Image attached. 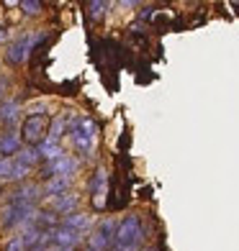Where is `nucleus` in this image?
Listing matches in <instances>:
<instances>
[{
    "mask_svg": "<svg viewBox=\"0 0 239 251\" xmlns=\"http://www.w3.org/2000/svg\"><path fill=\"white\" fill-rule=\"evenodd\" d=\"M67 139H70L72 149L80 154V159L83 156L90 159L95 154V149H98V126H95V121L90 116H77Z\"/></svg>",
    "mask_w": 239,
    "mask_h": 251,
    "instance_id": "1",
    "label": "nucleus"
},
{
    "mask_svg": "<svg viewBox=\"0 0 239 251\" xmlns=\"http://www.w3.org/2000/svg\"><path fill=\"white\" fill-rule=\"evenodd\" d=\"M44 39H47V31H41V28L21 31L18 36H13V41L5 47V59H8V64H13V67L26 64L29 56H31V51L36 49Z\"/></svg>",
    "mask_w": 239,
    "mask_h": 251,
    "instance_id": "2",
    "label": "nucleus"
},
{
    "mask_svg": "<svg viewBox=\"0 0 239 251\" xmlns=\"http://www.w3.org/2000/svg\"><path fill=\"white\" fill-rule=\"evenodd\" d=\"M142 241H144V228H142L139 215H126L123 221H119L113 251H139Z\"/></svg>",
    "mask_w": 239,
    "mask_h": 251,
    "instance_id": "3",
    "label": "nucleus"
},
{
    "mask_svg": "<svg viewBox=\"0 0 239 251\" xmlns=\"http://www.w3.org/2000/svg\"><path fill=\"white\" fill-rule=\"evenodd\" d=\"M21 136L29 146H39L49 136V118L47 113H26V121L21 126Z\"/></svg>",
    "mask_w": 239,
    "mask_h": 251,
    "instance_id": "4",
    "label": "nucleus"
},
{
    "mask_svg": "<svg viewBox=\"0 0 239 251\" xmlns=\"http://www.w3.org/2000/svg\"><path fill=\"white\" fill-rule=\"evenodd\" d=\"M83 167V159L72 156V154H62L52 159V162H44L41 164V177L44 179H52V177H75Z\"/></svg>",
    "mask_w": 239,
    "mask_h": 251,
    "instance_id": "5",
    "label": "nucleus"
},
{
    "mask_svg": "<svg viewBox=\"0 0 239 251\" xmlns=\"http://www.w3.org/2000/svg\"><path fill=\"white\" fill-rule=\"evenodd\" d=\"M116 231H119V223L113 218H103L90 233V246L93 251H113V241H116Z\"/></svg>",
    "mask_w": 239,
    "mask_h": 251,
    "instance_id": "6",
    "label": "nucleus"
},
{
    "mask_svg": "<svg viewBox=\"0 0 239 251\" xmlns=\"http://www.w3.org/2000/svg\"><path fill=\"white\" fill-rule=\"evenodd\" d=\"M106 195H108V172L103 167H98L93 179H90V200H93L95 210L106 208Z\"/></svg>",
    "mask_w": 239,
    "mask_h": 251,
    "instance_id": "7",
    "label": "nucleus"
},
{
    "mask_svg": "<svg viewBox=\"0 0 239 251\" xmlns=\"http://www.w3.org/2000/svg\"><path fill=\"white\" fill-rule=\"evenodd\" d=\"M75 118H77L75 110H60V113L52 118V123H49V139H54V141L62 144L64 136H70V128H72Z\"/></svg>",
    "mask_w": 239,
    "mask_h": 251,
    "instance_id": "8",
    "label": "nucleus"
},
{
    "mask_svg": "<svg viewBox=\"0 0 239 251\" xmlns=\"http://www.w3.org/2000/svg\"><path fill=\"white\" fill-rule=\"evenodd\" d=\"M47 202H49V210H52V213H57V215H72V213H77L80 195L72 190V192H64V195L52 198V200H47Z\"/></svg>",
    "mask_w": 239,
    "mask_h": 251,
    "instance_id": "9",
    "label": "nucleus"
},
{
    "mask_svg": "<svg viewBox=\"0 0 239 251\" xmlns=\"http://www.w3.org/2000/svg\"><path fill=\"white\" fill-rule=\"evenodd\" d=\"M72 182H75V177H52V179H44L41 192H44V198H47V200L60 198V195H64V192H72Z\"/></svg>",
    "mask_w": 239,
    "mask_h": 251,
    "instance_id": "10",
    "label": "nucleus"
},
{
    "mask_svg": "<svg viewBox=\"0 0 239 251\" xmlns=\"http://www.w3.org/2000/svg\"><path fill=\"white\" fill-rule=\"evenodd\" d=\"M21 149H24V136H21V131L10 128L5 133H0V156H16Z\"/></svg>",
    "mask_w": 239,
    "mask_h": 251,
    "instance_id": "11",
    "label": "nucleus"
},
{
    "mask_svg": "<svg viewBox=\"0 0 239 251\" xmlns=\"http://www.w3.org/2000/svg\"><path fill=\"white\" fill-rule=\"evenodd\" d=\"M60 226H64V228H70V231H75V233H80V236H85L90 228H93V218H90L88 213H72V215H64V218L60 221Z\"/></svg>",
    "mask_w": 239,
    "mask_h": 251,
    "instance_id": "12",
    "label": "nucleus"
},
{
    "mask_svg": "<svg viewBox=\"0 0 239 251\" xmlns=\"http://www.w3.org/2000/svg\"><path fill=\"white\" fill-rule=\"evenodd\" d=\"M21 118V100L18 98H8L3 105H0V123L8 126V131L13 128Z\"/></svg>",
    "mask_w": 239,
    "mask_h": 251,
    "instance_id": "13",
    "label": "nucleus"
},
{
    "mask_svg": "<svg viewBox=\"0 0 239 251\" xmlns=\"http://www.w3.org/2000/svg\"><path fill=\"white\" fill-rule=\"evenodd\" d=\"M36 149H39V154H41V164H44V162H52V159L62 156V154H67V151L62 149V144H60V141H54V139H49V136L36 146Z\"/></svg>",
    "mask_w": 239,
    "mask_h": 251,
    "instance_id": "14",
    "label": "nucleus"
},
{
    "mask_svg": "<svg viewBox=\"0 0 239 251\" xmlns=\"http://www.w3.org/2000/svg\"><path fill=\"white\" fill-rule=\"evenodd\" d=\"M111 8H113V3H108V0H93V3H88V16L93 21H100L108 16Z\"/></svg>",
    "mask_w": 239,
    "mask_h": 251,
    "instance_id": "15",
    "label": "nucleus"
},
{
    "mask_svg": "<svg viewBox=\"0 0 239 251\" xmlns=\"http://www.w3.org/2000/svg\"><path fill=\"white\" fill-rule=\"evenodd\" d=\"M18 8L24 10V16H29V18H33V16H41V10H44V5L39 3V0H21Z\"/></svg>",
    "mask_w": 239,
    "mask_h": 251,
    "instance_id": "16",
    "label": "nucleus"
},
{
    "mask_svg": "<svg viewBox=\"0 0 239 251\" xmlns=\"http://www.w3.org/2000/svg\"><path fill=\"white\" fill-rule=\"evenodd\" d=\"M5 251H29V244H26V236L24 233H16V236H10L8 238V246H5Z\"/></svg>",
    "mask_w": 239,
    "mask_h": 251,
    "instance_id": "17",
    "label": "nucleus"
},
{
    "mask_svg": "<svg viewBox=\"0 0 239 251\" xmlns=\"http://www.w3.org/2000/svg\"><path fill=\"white\" fill-rule=\"evenodd\" d=\"M88 251H93V249H88Z\"/></svg>",
    "mask_w": 239,
    "mask_h": 251,
    "instance_id": "18",
    "label": "nucleus"
}]
</instances>
